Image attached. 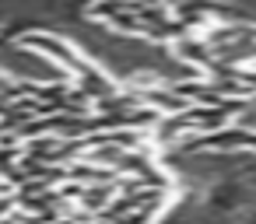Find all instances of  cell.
<instances>
[{"label": "cell", "instance_id": "cell-1", "mask_svg": "<svg viewBox=\"0 0 256 224\" xmlns=\"http://www.w3.org/2000/svg\"><path fill=\"white\" fill-rule=\"evenodd\" d=\"M18 46H25V49H32V53H39V56H46L50 63L64 67V70H67L74 81L95 67V63H92L88 56H81V53H78L70 42H64L60 35H50V32H25Z\"/></svg>", "mask_w": 256, "mask_h": 224}]
</instances>
